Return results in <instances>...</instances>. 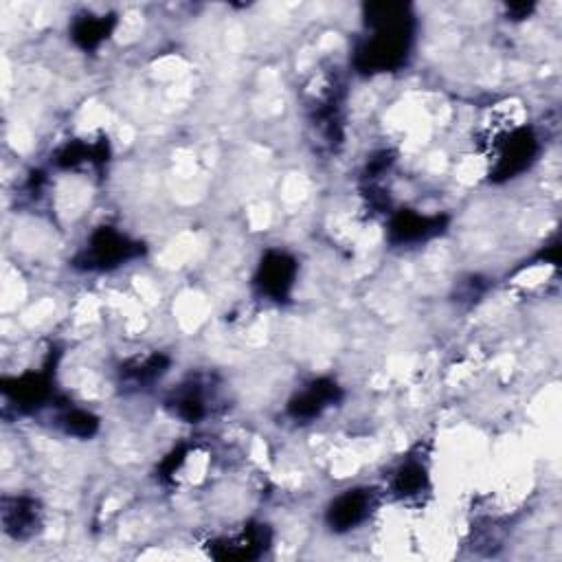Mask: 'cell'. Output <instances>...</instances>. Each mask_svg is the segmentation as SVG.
<instances>
[{
  "label": "cell",
  "instance_id": "obj_1",
  "mask_svg": "<svg viewBox=\"0 0 562 562\" xmlns=\"http://www.w3.org/2000/svg\"><path fill=\"white\" fill-rule=\"evenodd\" d=\"M372 27L369 38L356 55L358 69L365 73L393 71L404 64L411 44L409 18H404V7L400 5H374L372 18L367 20Z\"/></svg>",
  "mask_w": 562,
  "mask_h": 562
},
{
  "label": "cell",
  "instance_id": "obj_2",
  "mask_svg": "<svg viewBox=\"0 0 562 562\" xmlns=\"http://www.w3.org/2000/svg\"><path fill=\"white\" fill-rule=\"evenodd\" d=\"M137 253L139 244H132L126 235L112 229H99L91 238V246H88L84 255V266L91 268V271L93 268L106 271V268H115L121 262L132 260Z\"/></svg>",
  "mask_w": 562,
  "mask_h": 562
},
{
  "label": "cell",
  "instance_id": "obj_3",
  "mask_svg": "<svg viewBox=\"0 0 562 562\" xmlns=\"http://www.w3.org/2000/svg\"><path fill=\"white\" fill-rule=\"evenodd\" d=\"M374 505V494L369 490H350L341 494L328 510V523L336 532H347L361 525Z\"/></svg>",
  "mask_w": 562,
  "mask_h": 562
},
{
  "label": "cell",
  "instance_id": "obj_4",
  "mask_svg": "<svg viewBox=\"0 0 562 562\" xmlns=\"http://www.w3.org/2000/svg\"><path fill=\"white\" fill-rule=\"evenodd\" d=\"M297 266L284 253H268L266 260L260 266V275H257V284H260L264 295L275 301L288 297V292L295 284Z\"/></svg>",
  "mask_w": 562,
  "mask_h": 562
},
{
  "label": "cell",
  "instance_id": "obj_5",
  "mask_svg": "<svg viewBox=\"0 0 562 562\" xmlns=\"http://www.w3.org/2000/svg\"><path fill=\"white\" fill-rule=\"evenodd\" d=\"M339 396V387H336L334 382L319 380L290 402V413L295 415L297 420H312L321 415L323 409H328L332 402L339 400Z\"/></svg>",
  "mask_w": 562,
  "mask_h": 562
},
{
  "label": "cell",
  "instance_id": "obj_6",
  "mask_svg": "<svg viewBox=\"0 0 562 562\" xmlns=\"http://www.w3.org/2000/svg\"><path fill=\"white\" fill-rule=\"evenodd\" d=\"M536 152V141L530 132H514L512 137L503 143L501 156L497 163V174L510 178L514 174H519L525 170L527 163L532 161V156Z\"/></svg>",
  "mask_w": 562,
  "mask_h": 562
},
{
  "label": "cell",
  "instance_id": "obj_7",
  "mask_svg": "<svg viewBox=\"0 0 562 562\" xmlns=\"http://www.w3.org/2000/svg\"><path fill=\"white\" fill-rule=\"evenodd\" d=\"M440 227V218H426L418 216V213H400V216L391 222V238L393 242H418L440 233Z\"/></svg>",
  "mask_w": 562,
  "mask_h": 562
},
{
  "label": "cell",
  "instance_id": "obj_8",
  "mask_svg": "<svg viewBox=\"0 0 562 562\" xmlns=\"http://www.w3.org/2000/svg\"><path fill=\"white\" fill-rule=\"evenodd\" d=\"M3 519H5V530L9 534H14L16 538H25L33 532V527L38 525L36 503L27 499H14L11 505H5Z\"/></svg>",
  "mask_w": 562,
  "mask_h": 562
},
{
  "label": "cell",
  "instance_id": "obj_9",
  "mask_svg": "<svg viewBox=\"0 0 562 562\" xmlns=\"http://www.w3.org/2000/svg\"><path fill=\"white\" fill-rule=\"evenodd\" d=\"M110 31V20H106L104 16L95 18V16H88L84 20H80L73 29V38L77 40V44L84 49H95L97 44L108 36Z\"/></svg>",
  "mask_w": 562,
  "mask_h": 562
},
{
  "label": "cell",
  "instance_id": "obj_10",
  "mask_svg": "<svg viewBox=\"0 0 562 562\" xmlns=\"http://www.w3.org/2000/svg\"><path fill=\"white\" fill-rule=\"evenodd\" d=\"M424 483V468L420 464H407L400 468L396 481H393V488H396V492L402 494V497H411V494H418L424 488Z\"/></svg>",
  "mask_w": 562,
  "mask_h": 562
},
{
  "label": "cell",
  "instance_id": "obj_11",
  "mask_svg": "<svg viewBox=\"0 0 562 562\" xmlns=\"http://www.w3.org/2000/svg\"><path fill=\"white\" fill-rule=\"evenodd\" d=\"M64 426H66V433H69V435L91 437L97 431V420L86 411H71L64 418Z\"/></svg>",
  "mask_w": 562,
  "mask_h": 562
}]
</instances>
